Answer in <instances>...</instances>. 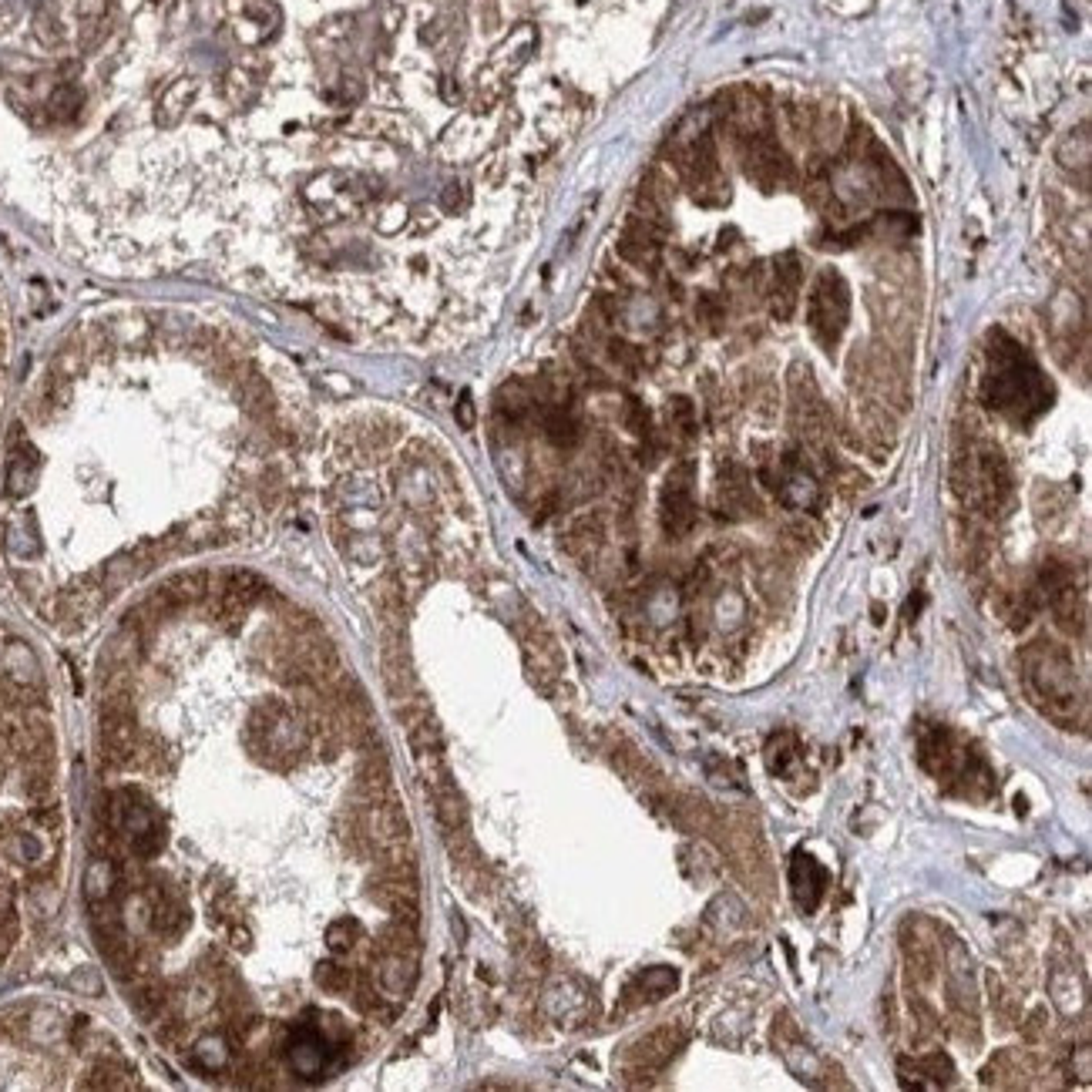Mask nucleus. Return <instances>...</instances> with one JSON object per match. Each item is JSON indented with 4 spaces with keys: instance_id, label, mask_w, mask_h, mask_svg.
<instances>
[{
    "instance_id": "f257e3e1",
    "label": "nucleus",
    "mask_w": 1092,
    "mask_h": 1092,
    "mask_svg": "<svg viewBox=\"0 0 1092 1092\" xmlns=\"http://www.w3.org/2000/svg\"><path fill=\"white\" fill-rule=\"evenodd\" d=\"M985 404L1016 421H1029L1042 414L1052 400V387L1029 360V353L1008 336H992V366L985 377Z\"/></svg>"
},
{
    "instance_id": "2eb2a0df",
    "label": "nucleus",
    "mask_w": 1092,
    "mask_h": 1092,
    "mask_svg": "<svg viewBox=\"0 0 1092 1092\" xmlns=\"http://www.w3.org/2000/svg\"><path fill=\"white\" fill-rule=\"evenodd\" d=\"M444 205H447V209H461V205H464V202H468V192H464V185L461 182H451L447 185V189H444Z\"/></svg>"
},
{
    "instance_id": "7ed1b4c3",
    "label": "nucleus",
    "mask_w": 1092,
    "mask_h": 1092,
    "mask_svg": "<svg viewBox=\"0 0 1092 1092\" xmlns=\"http://www.w3.org/2000/svg\"><path fill=\"white\" fill-rule=\"evenodd\" d=\"M1025 676L1035 686V693L1048 699L1052 706H1076V669L1062 649H1048L1046 642H1035V649L1025 653Z\"/></svg>"
},
{
    "instance_id": "ddd939ff",
    "label": "nucleus",
    "mask_w": 1092,
    "mask_h": 1092,
    "mask_svg": "<svg viewBox=\"0 0 1092 1092\" xmlns=\"http://www.w3.org/2000/svg\"><path fill=\"white\" fill-rule=\"evenodd\" d=\"M545 430H548V438L555 440V444H572L575 434H578L575 421H572L568 414H562V410H558V414H548Z\"/></svg>"
},
{
    "instance_id": "1a4fd4ad",
    "label": "nucleus",
    "mask_w": 1092,
    "mask_h": 1092,
    "mask_svg": "<svg viewBox=\"0 0 1092 1092\" xmlns=\"http://www.w3.org/2000/svg\"><path fill=\"white\" fill-rule=\"evenodd\" d=\"M800 283H804V273H800V262L797 256H780L774 266V313L780 319H787L793 309H797V300H800Z\"/></svg>"
},
{
    "instance_id": "9b49d317",
    "label": "nucleus",
    "mask_w": 1092,
    "mask_h": 1092,
    "mask_svg": "<svg viewBox=\"0 0 1092 1092\" xmlns=\"http://www.w3.org/2000/svg\"><path fill=\"white\" fill-rule=\"evenodd\" d=\"M196 98H198V81H196V77H179V81H172V84L165 88V94L158 98V108H155V118H158V124H175L185 111L192 108Z\"/></svg>"
},
{
    "instance_id": "4468645a",
    "label": "nucleus",
    "mask_w": 1092,
    "mask_h": 1092,
    "mask_svg": "<svg viewBox=\"0 0 1092 1092\" xmlns=\"http://www.w3.org/2000/svg\"><path fill=\"white\" fill-rule=\"evenodd\" d=\"M317 982L323 988H330V992H340V988L347 985L349 982V975L343 968H333V965H323V968H319V975H317Z\"/></svg>"
},
{
    "instance_id": "f8f14e48",
    "label": "nucleus",
    "mask_w": 1092,
    "mask_h": 1092,
    "mask_svg": "<svg viewBox=\"0 0 1092 1092\" xmlns=\"http://www.w3.org/2000/svg\"><path fill=\"white\" fill-rule=\"evenodd\" d=\"M84 105V94L77 92L75 84H61V88H54V94L47 98V115L54 118V122H71L77 111Z\"/></svg>"
},
{
    "instance_id": "39448f33",
    "label": "nucleus",
    "mask_w": 1092,
    "mask_h": 1092,
    "mask_svg": "<svg viewBox=\"0 0 1092 1092\" xmlns=\"http://www.w3.org/2000/svg\"><path fill=\"white\" fill-rule=\"evenodd\" d=\"M696 504H693V464H679L669 474L662 494V525L669 534H686L693 528Z\"/></svg>"
},
{
    "instance_id": "423d86ee",
    "label": "nucleus",
    "mask_w": 1092,
    "mask_h": 1092,
    "mask_svg": "<svg viewBox=\"0 0 1092 1092\" xmlns=\"http://www.w3.org/2000/svg\"><path fill=\"white\" fill-rule=\"evenodd\" d=\"M729 108H733L729 124H733V128L743 135V141H746V138L770 135V111H767V105H763V98H759L757 92H746V88L733 92Z\"/></svg>"
},
{
    "instance_id": "0eeeda50",
    "label": "nucleus",
    "mask_w": 1092,
    "mask_h": 1092,
    "mask_svg": "<svg viewBox=\"0 0 1092 1092\" xmlns=\"http://www.w3.org/2000/svg\"><path fill=\"white\" fill-rule=\"evenodd\" d=\"M790 884H793V897L804 911H814L820 904V897L827 891V871L810 857V854H797L793 867H790Z\"/></svg>"
},
{
    "instance_id": "9d476101",
    "label": "nucleus",
    "mask_w": 1092,
    "mask_h": 1092,
    "mask_svg": "<svg viewBox=\"0 0 1092 1092\" xmlns=\"http://www.w3.org/2000/svg\"><path fill=\"white\" fill-rule=\"evenodd\" d=\"M619 256L629 259V262H638V266L659 259V232H655L653 219H636V222H629L625 236L619 239Z\"/></svg>"
},
{
    "instance_id": "f03ea898",
    "label": "nucleus",
    "mask_w": 1092,
    "mask_h": 1092,
    "mask_svg": "<svg viewBox=\"0 0 1092 1092\" xmlns=\"http://www.w3.org/2000/svg\"><path fill=\"white\" fill-rule=\"evenodd\" d=\"M850 319V289L844 283V276L834 269H823L817 276V283L810 289V306H807V323H810V333L817 336V343L823 349H834V343L840 340L844 326Z\"/></svg>"
},
{
    "instance_id": "6e6552de",
    "label": "nucleus",
    "mask_w": 1092,
    "mask_h": 1092,
    "mask_svg": "<svg viewBox=\"0 0 1092 1092\" xmlns=\"http://www.w3.org/2000/svg\"><path fill=\"white\" fill-rule=\"evenodd\" d=\"M978 481H982V494H985L988 508L995 511L999 504L1008 501L1012 494V474H1008V464H1005V457L995 451V447H988L982 451V461H978Z\"/></svg>"
},
{
    "instance_id": "dca6fc26",
    "label": "nucleus",
    "mask_w": 1092,
    "mask_h": 1092,
    "mask_svg": "<svg viewBox=\"0 0 1092 1092\" xmlns=\"http://www.w3.org/2000/svg\"><path fill=\"white\" fill-rule=\"evenodd\" d=\"M457 417H461V424L470 427L474 424V414H470V397H461V407H457Z\"/></svg>"
},
{
    "instance_id": "20e7f679",
    "label": "nucleus",
    "mask_w": 1092,
    "mask_h": 1092,
    "mask_svg": "<svg viewBox=\"0 0 1092 1092\" xmlns=\"http://www.w3.org/2000/svg\"><path fill=\"white\" fill-rule=\"evenodd\" d=\"M746 175L763 189V192H774L776 185H783L787 179H793V165H790L787 152L776 145L770 135L763 138H746Z\"/></svg>"
}]
</instances>
